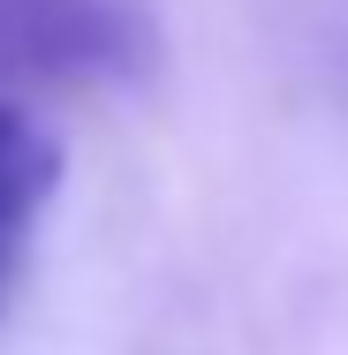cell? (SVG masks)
<instances>
[{
  "instance_id": "cell-1",
  "label": "cell",
  "mask_w": 348,
  "mask_h": 355,
  "mask_svg": "<svg viewBox=\"0 0 348 355\" xmlns=\"http://www.w3.org/2000/svg\"><path fill=\"white\" fill-rule=\"evenodd\" d=\"M159 61L144 0H0V91L137 83Z\"/></svg>"
},
{
  "instance_id": "cell-2",
  "label": "cell",
  "mask_w": 348,
  "mask_h": 355,
  "mask_svg": "<svg viewBox=\"0 0 348 355\" xmlns=\"http://www.w3.org/2000/svg\"><path fill=\"white\" fill-rule=\"evenodd\" d=\"M61 182V151L38 121H23L15 106H0V310L15 295V272H23V250H31V227L46 212Z\"/></svg>"
}]
</instances>
